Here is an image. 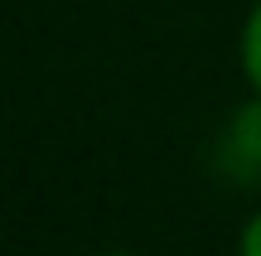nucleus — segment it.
Listing matches in <instances>:
<instances>
[{"mask_svg":"<svg viewBox=\"0 0 261 256\" xmlns=\"http://www.w3.org/2000/svg\"><path fill=\"white\" fill-rule=\"evenodd\" d=\"M242 256H261V213L247 222V232H242Z\"/></svg>","mask_w":261,"mask_h":256,"instance_id":"obj_2","label":"nucleus"},{"mask_svg":"<svg viewBox=\"0 0 261 256\" xmlns=\"http://www.w3.org/2000/svg\"><path fill=\"white\" fill-rule=\"evenodd\" d=\"M107 256H126V251H107Z\"/></svg>","mask_w":261,"mask_h":256,"instance_id":"obj_3","label":"nucleus"},{"mask_svg":"<svg viewBox=\"0 0 261 256\" xmlns=\"http://www.w3.org/2000/svg\"><path fill=\"white\" fill-rule=\"evenodd\" d=\"M242 68H247V77H252V87L261 92V5L252 10V19H247V29H242Z\"/></svg>","mask_w":261,"mask_h":256,"instance_id":"obj_1","label":"nucleus"}]
</instances>
